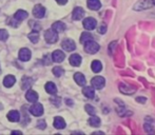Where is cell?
<instances>
[{
	"instance_id": "obj_1",
	"label": "cell",
	"mask_w": 155,
	"mask_h": 135,
	"mask_svg": "<svg viewBox=\"0 0 155 135\" xmlns=\"http://www.w3.org/2000/svg\"><path fill=\"white\" fill-rule=\"evenodd\" d=\"M84 44V51L89 54H95L99 51L100 47L96 41H94L93 39H90V40H87Z\"/></svg>"
},
{
	"instance_id": "obj_2",
	"label": "cell",
	"mask_w": 155,
	"mask_h": 135,
	"mask_svg": "<svg viewBox=\"0 0 155 135\" xmlns=\"http://www.w3.org/2000/svg\"><path fill=\"white\" fill-rule=\"evenodd\" d=\"M153 5L151 2V0H139L133 6V10L134 11H145L150 8Z\"/></svg>"
},
{
	"instance_id": "obj_3",
	"label": "cell",
	"mask_w": 155,
	"mask_h": 135,
	"mask_svg": "<svg viewBox=\"0 0 155 135\" xmlns=\"http://www.w3.org/2000/svg\"><path fill=\"white\" fill-rule=\"evenodd\" d=\"M45 39L48 43H55L58 40V34L56 31H54L53 29H50L48 31H45Z\"/></svg>"
},
{
	"instance_id": "obj_4",
	"label": "cell",
	"mask_w": 155,
	"mask_h": 135,
	"mask_svg": "<svg viewBox=\"0 0 155 135\" xmlns=\"http://www.w3.org/2000/svg\"><path fill=\"white\" fill-rule=\"evenodd\" d=\"M91 84L94 89H97V90H100L104 87L106 84V79L101 76H95L94 78H92L91 80Z\"/></svg>"
},
{
	"instance_id": "obj_5",
	"label": "cell",
	"mask_w": 155,
	"mask_h": 135,
	"mask_svg": "<svg viewBox=\"0 0 155 135\" xmlns=\"http://www.w3.org/2000/svg\"><path fill=\"white\" fill-rule=\"evenodd\" d=\"M30 112L34 116H41L43 114V107L39 102H34V104H32L31 108H30Z\"/></svg>"
},
{
	"instance_id": "obj_6",
	"label": "cell",
	"mask_w": 155,
	"mask_h": 135,
	"mask_svg": "<svg viewBox=\"0 0 155 135\" xmlns=\"http://www.w3.org/2000/svg\"><path fill=\"white\" fill-rule=\"evenodd\" d=\"M119 91H120L123 94L126 95H133L135 92H136V88L132 86H129L127 84H119Z\"/></svg>"
},
{
	"instance_id": "obj_7",
	"label": "cell",
	"mask_w": 155,
	"mask_h": 135,
	"mask_svg": "<svg viewBox=\"0 0 155 135\" xmlns=\"http://www.w3.org/2000/svg\"><path fill=\"white\" fill-rule=\"evenodd\" d=\"M96 25H97V21L92 17H88L84 20V28L88 31H92L96 28Z\"/></svg>"
},
{
	"instance_id": "obj_8",
	"label": "cell",
	"mask_w": 155,
	"mask_h": 135,
	"mask_svg": "<svg viewBox=\"0 0 155 135\" xmlns=\"http://www.w3.org/2000/svg\"><path fill=\"white\" fill-rule=\"evenodd\" d=\"M61 47H62V49L67 52H72L76 49L75 42H74L72 39H64L61 43Z\"/></svg>"
},
{
	"instance_id": "obj_9",
	"label": "cell",
	"mask_w": 155,
	"mask_h": 135,
	"mask_svg": "<svg viewBox=\"0 0 155 135\" xmlns=\"http://www.w3.org/2000/svg\"><path fill=\"white\" fill-rule=\"evenodd\" d=\"M45 14V8H43L41 4H37L35 5V8H33V15H34L36 18H43Z\"/></svg>"
},
{
	"instance_id": "obj_10",
	"label": "cell",
	"mask_w": 155,
	"mask_h": 135,
	"mask_svg": "<svg viewBox=\"0 0 155 135\" xmlns=\"http://www.w3.org/2000/svg\"><path fill=\"white\" fill-rule=\"evenodd\" d=\"M31 56H32V54L29 49L23 48V49H21L20 51H19V59H20L21 61H29V60L31 59Z\"/></svg>"
},
{
	"instance_id": "obj_11",
	"label": "cell",
	"mask_w": 155,
	"mask_h": 135,
	"mask_svg": "<svg viewBox=\"0 0 155 135\" xmlns=\"http://www.w3.org/2000/svg\"><path fill=\"white\" fill-rule=\"evenodd\" d=\"M84 11L82 8H75L73 11V14H72V18L74 19V20H81L82 18H84Z\"/></svg>"
},
{
	"instance_id": "obj_12",
	"label": "cell",
	"mask_w": 155,
	"mask_h": 135,
	"mask_svg": "<svg viewBox=\"0 0 155 135\" xmlns=\"http://www.w3.org/2000/svg\"><path fill=\"white\" fill-rule=\"evenodd\" d=\"M87 5L90 10L92 11H98L101 8V2L100 0H88L87 1Z\"/></svg>"
},
{
	"instance_id": "obj_13",
	"label": "cell",
	"mask_w": 155,
	"mask_h": 135,
	"mask_svg": "<svg viewBox=\"0 0 155 135\" xmlns=\"http://www.w3.org/2000/svg\"><path fill=\"white\" fill-rule=\"evenodd\" d=\"M64 57H65L64 53L62 51H60V50H56L52 54V58H53V60L55 62H62Z\"/></svg>"
},
{
	"instance_id": "obj_14",
	"label": "cell",
	"mask_w": 155,
	"mask_h": 135,
	"mask_svg": "<svg viewBox=\"0 0 155 135\" xmlns=\"http://www.w3.org/2000/svg\"><path fill=\"white\" fill-rule=\"evenodd\" d=\"M8 120L12 121V123H17V121L20 120V114H19L18 111L12 110L8 113Z\"/></svg>"
},
{
	"instance_id": "obj_15",
	"label": "cell",
	"mask_w": 155,
	"mask_h": 135,
	"mask_svg": "<svg viewBox=\"0 0 155 135\" xmlns=\"http://www.w3.org/2000/svg\"><path fill=\"white\" fill-rule=\"evenodd\" d=\"M74 79H75V81L77 82L78 86H80V87L86 86L87 80H86V77L84 76V74L77 72V73H75V75H74Z\"/></svg>"
},
{
	"instance_id": "obj_16",
	"label": "cell",
	"mask_w": 155,
	"mask_h": 135,
	"mask_svg": "<svg viewBox=\"0 0 155 135\" xmlns=\"http://www.w3.org/2000/svg\"><path fill=\"white\" fill-rule=\"evenodd\" d=\"M33 82H34V80H33L32 78L23 77L22 81H21V89H22V90H29L33 86Z\"/></svg>"
},
{
	"instance_id": "obj_17",
	"label": "cell",
	"mask_w": 155,
	"mask_h": 135,
	"mask_svg": "<svg viewBox=\"0 0 155 135\" xmlns=\"http://www.w3.org/2000/svg\"><path fill=\"white\" fill-rule=\"evenodd\" d=\"M69 60H70L71 66H73V67H78L81 64V57H80V55H78V54H73V55H71Z\"/></svg>"
},
{
	"instance_id": "obj_18",
	"label": "cell",
	"mask_w": 155,
	"mask_h": 135,
	"mask_svg": "<svg viewBox=\"0 0 155 135\" xmlns=\"http://www.w3.org/2000/svg\"><path fill=\"white\" fill-rule=\"evenodd\" d=\"M25 98H27V100L30 102H35V101H37V99H38V94H37V92H35V91L29 90L27 92V94H25Z\"/></svg>"
},
{
	"instance_id": "obj_19",
	"label": "cell",
	"mask_w": 155,
	"mask_h": 135,
	"mask_svg": "<svg viewBox=\"0 0 155 135\" xmlns=\"http://www.w3.org/2000/svg\"><path fill=\"white\" fill-rule=\"evenodd\" d=\"M45 91H47L49 94L55 95L56 93H57V88H56L54 82L49 81V82H47V84H45Z\"/></svg>"
},
{
	"instance_id": "obj_20",
	"label": "cell",
	"mask_w": 155,
	"mask_h": 135,
	"mask_svg": "<svg viewBox=\"0 0 155 135\" xmlns=\"http://www.w3.org/2000/svg\"><path fill=\"white\" fill-rule=\"evenodd\" d=\"M15 82H16V78H15L13 75L5 76V78L3 79V84H4V87H6V88L13 87V84H14Z\"/></svg>"
},
{
	"instance_id": "obj_21",
	"label": "cell",
	"mask_w": 155,
	"mask_h": 135,
	"mask_svg": "<svg viewBox=\"0 0 155 135\" xmlns=\"http://www.w3.org/2000/svg\"><path fill=\"white\" fill-rule=\"evenodd\" d=\"M82 93L88 98H94V96H95V91H94L93 87H84Z\"/></svg>"
},
{
	"instance_id": "obj_22",
	"label": "cell",
	"mask_w": 155,
	"mask_h": 135,
	"mask_svg": "<svg viewBox=\"0 0 155 135\" xmlns=\"http://www.w3.org/2000/svg\"><path fill=\"white\" fill-rule=\"evenodd\" d=\"M54 127H55L56 129H63V128H65L64 119L59 116L55 117V119H54Z\"/></svg>"
},
{
	"instance_id": "obj_23",
	"label": "cell",
	"mask_w": 155,
	"mask_h": 135,
	"mask_svg": "<svg viewBox=\"0 0 155 135\" xmlns=\"http://www.w3.org/2000/svg\"><path fill=\"white\" fill-rule=\"evenodd\" d=\"M52 29L57 32V33H60V32H63L65 30V25L63 22H61V21H56V22H54L53 25H52Z\"/></svg>"
},
{
	"instance_id": "obj_24",
	"label": "cell",
	"mask_w": 155,
	"mask_h": 135,
	"mask_svg": "<svg viewBox=\"0 0 155 135\" xmlns=\"http://www.w3.org/2000/svg\"><path fill=\"white\" fill-rule=\"evenodd\" d=\"M27 17H28V12H25V11H23V10H18L14 15V18L19 21L25 20Z\"/></svg>"
},
{
	"instance_id": "obj_25",
	"label": "cell",
	"mask_w": 155,
	"mask_h": 135,
	"mask_svg": "<svg viewBox=\"0 0 155 135\" xmlns=\"http://www.w3.org/2000/svg\"><path fill=\"white\" fill-rule=\"evenodd\" d=\"M91 68H92V71L94 73H99L102 70V64L99 60H94L92 64H91Z\"/></svg>"
},
{
	"instance_id": "obj_26",
	"label": "cell",
	"mask_w": 155,
	"mask_h": 135,
	"mask_svg": "<svg viewBox=\"0 0 155 135\" xmlns=\"http://www.w3.org/2000/svg\"><path fill=\"white\" fill-rule=\"evenodd\" d=\"M100 123H101L100 118L95 116V115H92V117H90V119H89V123H90V126H92V127H99Z\"/></svg>"
},
{
	"instance_id": "obj_27",
	"label": "cell",
	"mask_w": 155,
	"mask_h": 135,
	"mask_svg": "<svg viewBox=\"0 0 155 135\" xmlns=\"http://www.w3.org/2000/svg\"><path fill=\"white\" fill-rule=\"evenodd\" d=\"M28 37H29V39L32 41L33 43L38 42V40H39V34L37 31H34V32H32V33H30Z\"/></svg>"
},
{
	"instance_id": "obj_28",
	"label": "cell",
	"mask_w": 155,
	"mask_h": 135,
	"mask_svg": "<svg viewBox=\"0 0 155 135\" xmlns=\"http://www.w3.org/2000/svg\"><path fill=\"white\" fill-rule=\"evenodd\" d=\"M53 74L56 76V77H61L63 74H64V70L60 67H55L53 69Z\"/></svg>"
},
{
	"instance_id": "obj_29",
	"label": "cell",
	"mask_w": 155,
	"mask_h": 135,
	"mask_svg": "<svg viewBox=\"0 0 155 135\" xmlns=\"http://www.w3.org/2000/svg\"><path fill=\"white\" fill-rule=\"evenodd\" d=\"M90 39H93V36L90 33H87V32H84L80 36V42L84 43L87 40H90Z\"/></svg>"
},
{
	"instance_id": "obj_30",
	"label": "cell",
	"mask_w": 155,
	"mask_h": 135,
	"mask_svg": "<svg viewBox=\"0 0 155 135\" xmlns=\"http://www.w3.org/2000/svg\"><path fill=\"white\" fill-rule=\"evenodd\" d=\"M84 109H86V111H87V113H88V114H90V115H95L96 114L95 108H94L93 106H91V104H86Z\"/></svg>"
},
{
	"instance_id": "obj_31",
	"label": "cell",
	"mask_w": 155,
	"mask_h": 135,
	"mask_svg": "<svg viewBox=\"0 0 155 135\" xmlns=\"http://www.w3.org/2000/svg\"><path fill=\"white\" fill-rule=\"evenodd\" d=\"M8 38V33L6 30H0V40L5 41Z\"/></svg>"
},
{
	"instance_id": "obj_32",
	"label": "cell",
	"mask_w": 155,
	"mask_h": 135,
	"mask_svg": "<svg viewBox=\"0 0 155 135\" xmlns=\"http://www.w3.org/2000/svg\"><path fill=\"white\" fill-rule=\"evenodd\" d=\"M8 23L10 25H12L13 28H17L19 25V20H17V19H15V18H10L8 20Z\"/></svg>"
},
{
	"instance_id": "obj_33",
	"label": "cell",
	"mask_w": 155,
	"mask_h": 135,
	"mask_svg": "<svg viewBox=\"0 0 155 135\" xmlns=\"http://www.w3.org/2000/svg\"><path fill=\"white\" fill-rule=\"evenodd\" d=\"M143 127H145V131L147 132V133H151V134H154L155 133L154 130H153V128H152V126L150 125V123H146L145 125H143Z\"/></svg>"
},
{
	"instance_id": "obj_34",
	"label": "cell",
	"mask_w": 155,
	"mask_h": 135,
	"mask_svg": "<svg viewBox=\"0 0 155 135\" xmlns=\"http://www.w3.org/2000/svg\"><path fill=\"white\" fill-rule=\"evenodd\" d=\"M107 32V25L104 23H101L100 27L98 28V33L99 34H104Z\"/></svg>"
},
{
	"instance_id": "obj_35",
	"label": "cell",
	"mask_w": 155,
	"mask_h": 135,
	"mask_svg": "<svg viewBox=\"0 0 155 135\" xmlns=\"http://www.w3.org/2000/svg\"><path fill=\"white\" fill-rule=\"evenodd\" d=\"M30 23H31V25H31V27L33 28V29L35 30V31H37V32H38L39 30H41V27H40V25H39V23H37V22L33 23L32 21H30Z\"/></svg>"
},
{
	"instance_id": "obj_36",
	"label": "cell",
	"mask_w": 155,
	"mask_h": 135,
	"mask_svg": "<svg viewBox=\"0 0 155 135\" xmlns=\"http://www.w3.org/2000/svg\"><path fill=\"white\" fill-rule=\"evenodd\" d=\"M37 127H38L39 129H45V128L47 127V123H45V120H39L38 123H37Z\"/></svg>"
},
{
	"instance_id": "obj_37",
	"label": "cell",
	"mask_w": 155,
	"mask_h": 135,
	"mask_svg": "<svg viewBox=\"0 0 155 135\" xmlns=\"http://www.w3.org/2000/svg\"><path fill=\"white\" fill-rule=\"evenodd\" d=\"M51 101L53 102L55 106H57V107L60 106V98H59V97H57V98H52Z\"/></svg>"
},
{
	"instance_id": "obj_38",
	"label": "cell",
	"mask_w": 155,
	"mask_h": 135,
	"mask_svg": "<svg viewBox=\"0 0 155 135\" xmlns=\"http://www.w3.org/2000/svg\"><path fill=\"white\" fill-rule=\"evenodd\" d=\"M136 101L137 102H141V104H145V102L147 101V98H146V97H137Z\"/></svg>"
},
{
	"instance_id": "obj_39",
	"label": "cell",
	"mask_w": 155,
	"mask_h": 135,
	"mask_svg": "<svg viewBox=\"0 0 155 135\" xmlns=\"http://www.w3.org/2000/svg\"><path fill=\"white\" fill-rule=\"evenodd\" d=\"M57 1L58 4H61V5H63V4H65L68 2V0H56Z\"/></svg>"
},
{
	"instance_id": "obj_40",
	"label": "cell",
	"mask_w": 155,
	"mask_h": 135,
	"mask_svg": "<svg viewBox=\"0 0 155 135\" xmlns=\"http://www.w3.org/2000/svg\"><path fill=\"white\" fill-rule=\"evenodd\" d=\"M65 101H67V104H70V106H71V104H73V102H72L71 99H65Z\"/></svg>"
},
{
	"instance_id": "obj_41",
	"label": "cell",
	"mask_w": 155,
	"mask_h": 135,
	"mask_svg": "<svg viewBox=\"0 0 155 135\" xmlns=\"http://www.w3.org/2000/svg\"><path fill=\"white\" fill-rule=\"evenodd\" d=\"M12 134H22V132H20V131H13Z\"/></svg>"
},
{
	"instance_id": "obj_42",
	"label": "cell",
	"mask_w": 155,
	"mask_h": 135,
	"mask_svg": "<svg viewBox=\"0 0 155 135\" xmlns=\"http://www.w3.org/2000/svg\"><path fill=\"white\" fill-rule=\"evenodd\" d=\"M151 2H152V4H153V5H155V0H151Z\"/></svg>"
}]
</instances>
